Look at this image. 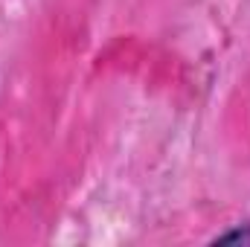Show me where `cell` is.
<instances>
[{"instance_id":"6da1fadb","label":"cell","mask_w":250,"mask_h":247,"mask_svg":"<svg viewBox=\"0 0 250 247\" xmlns=\"http://www.w3.org/2000/svg\"><path fill=\"white\" fill-rule=\"evenodd\" d=\"M215 242H221V245H250V224L236 227V230H230V233L218 236Z\"/></svg>"}]
</instances>
